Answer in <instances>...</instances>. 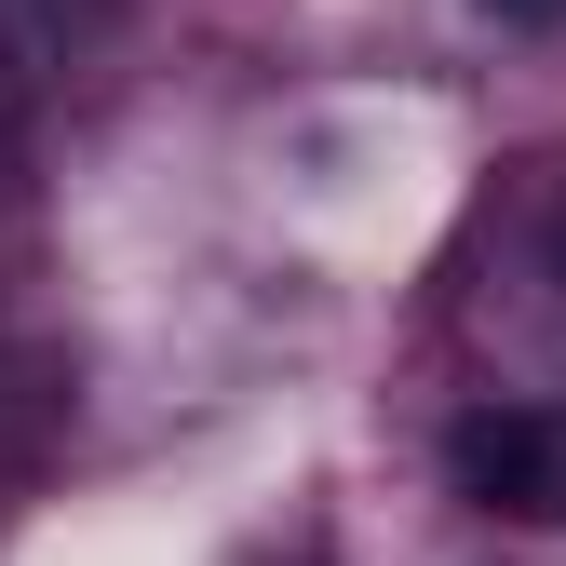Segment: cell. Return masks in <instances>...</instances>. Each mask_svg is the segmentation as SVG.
<instances>
[{
	"instance_id": "1",
	"label": "cell",
	"mask_w": 566,
	"mask_h": 566,
	"mask_svg": "<svg viewBox=\"0 0 566 566\" xmlns=\"http://www.w3.org/2000/svg\"><path fill=\"white\" fill-rule=\"evenodd\" d=\"M459 485L539 513V500H553V432H539V418H472V432H459Z\"/></svg>"
},
{
	"instance_id": "2",
	"label": "cell",
	"mask_w": 566,
	"mask_h": 566,
	"mask_svg": "<svg viewBox=\"0 0 566 566\" xmlns=\"http://www.w3.org/2000/svg\"><path fill=\"white\" fill-rule=\"evenodd\" d=\"M500 28H566V0H485Z\"/></svg>"
}]
</instances>
